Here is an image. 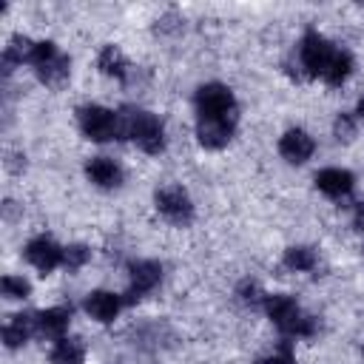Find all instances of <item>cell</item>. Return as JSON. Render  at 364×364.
<instances>
[{
	"label": "cell",
	"instance_id": "obj_1",
	"mask_svg": "<svg viewBox=\"0 0 364 364\" xmlns=\"http://www.w3.org/2000/svg\"><path fill=\"white\" fill-rule=\"evenodd\" d=\"M299 60L307 74L321 77L330 85H341L353 71V57L316 31L304 34V40L299 46Z\"/></svg>",
	"mask_w": 364,
	"mask_h": 364
},
{
	"label": "cell",
	"instance_id": "obj_17",
	"mask_svg": "<svg viewBox=\"0 0 364 364\" xmlns=\"http://www.w3.org/2000/svg\"><path fill=\"white\" fill-rule=\"evenodd\" d=\"M51 364H82L85 361V347L80 338H68L63 336L54 347H51Z\"/></svg>",
	"mask_w": 364,
	"mask_h": 364
},
{
	"label": "cell",
	"instance_id": "obj_16",
	"mask_svg": "<svg viewBox=\"0 0 364 364\" xmlns=\"http://www.w3.org/2000/svg\"><path fill=\"white\" fill-rule=\"evenodd\" d=\"M34 333H37V318H34V316H26V313H17V316H11V318L6 321V327H3V341H6V347H20V344H26Z\"/></svg>",
	"mask_w": 364,
	"mask_h": 364
},
{
	"label": "cell",
	"instance_id": "obj_3",
	"mask_svg": "<svg viewBox=\"0 0 364 364\" xmlns=\"http://www.w3.org/2000/svg\"><path fill=\"white\" fill-rule=\"evenodd\" d=\"M264 310L267 316L273 318V324L290 336V338H301V336H313L316 333V318L307 316L293 296L287 293H273V296H264Z\"/></svg>",
	"mask_w": 364,
	"mask_h": 364
},
{
	"label": "cell",
	"instance_id": "obj_10",
	"mask_svg": "<svg viewBox=\"0 0 364 364\" xmlns=\"http://www.w3.org/2000/svg\"><path fill=\"white\" fill-rule=\"evenodd\" d=\"M313 151H316V142H313V136H310L304 128H290V131H284L282 139H279V154H282L287 162H293V165L307 162V159L313 156Z\"/></svg>",
	"mask_w": 364,
	"mask_h": 364
},
{
	"label": "cell",
	"instance_id": "obj_5",
	"mask_svg": "<svg viewBox=\"0 0 364 364\" xmlns=\"http://www.w3.org/2000/svg\"><path fill=\"white\" fill-rule=\"evenodd\" d=\"M31 68L37 71V77L46 82V85H60L68 80V71H71V63L68 57L48 40L43 43H34V51H31Z\"/></svg>",
	"mask_w": 364,
	"mask_h": 364
},
{
	"label": "cell",
	"instance_id": "obj_22",
	"mask_svg": "<svg viewBox=\"0 0 364 364\" xmlns=\"http://www.w3.org/2000/svg\"><path fill=\"white\" fill-rule=\"evenodd\" d=\"M259 364H296V355H293V344L284 338L276 344L273 353H267L264 358H259Z\"/></svg>",
	"mask_w": 364,
	"mask_h": 364
},
{
	"label": "cell",
	"instance_id": "obj_13",
	"mask_svg": "<svg viewBox=\"0 0 364 364\" xmlns=\"http://www.w3.org/2000/svg\"><path fill=\"white\" fill-rule=\"evenodd\" d=\"M353 173L347 171V168H324V171H318L316 173V188L321 191V193H327V196H333V199H338V196H347L350 191H353Z\"/></svg>",
	"mask_w": 364,
	"mask_h": 364
},
{
	"label": "cell",
	"instance_id": "obj_7",
	"mask_svg": "<svg viewBox=\"0 0 364 364\" xmlns=\"http://www.w3.org/2000/svg\"><path fill=\"white\" fill-rule=\"evenodd\" d=\"M156 210L173 225H188L193 219V202L179 185H165L156 191Z\"/></svg>",
	"mask_w": 364,
	"mask_h": 364
},
{
	"label": "cell",
	"instance_id": "obj_24",
	"mask_svg": "<svg viewBox=\"0 0 364 364\" xmlns=\"http://www.w3.org/2000/svg\"><path fill=\"white\" fill-rule=\"evenodd\" d=\"M239 299H242L245 304H256L259 299L264 301V293L259 290V284H256V282H242V284H239Z\"/></svg>",
	"mask_w": 364,
	"mask_h": 364
},
{
	"label": "cell",
	"instance_id": "obj_11",
	"mask_svg": "<svg viewBox=\"0 0 364 364\" xmlns=\"http://www.w3.org/2000/svg\"><path fill=\"white\" fill-rule=\"evenodd\" d=\"M119 307H122V299H119L117 293H111V290H94V293H88V299H85V313H88L91 318H97L100 324L114 321L117 313H119Z\"/></svg>",
	"mask_w": 364,
	"mask_h": 364
},
{
	"label": "cell",
	"instance_id": "obj_23",
	"mask_svg": "<svg viewBox=\"0 0 364 364\" xmlns=\"http://www.w3.org/2000/svg\"><path fill=\"white\" fill-rule=\"evenodd\" d=\"M333 131H336V136H338V139L350 142V139L355 136V122H353V117H350V114H338V117H336Z\"/></svg>",
	"mask_w": 364,
	"mask_h": 364
},
{
	"label": "cell",
	"instance_id": "obj_2",
	"mask_svg": "<svg viewBox=\"0 0 364 364\" xmlns=\"http://www.w3.org/2000/svg\"><path fill=\"white\" fill-rule=\"evenodd\" d=\"M119 136L136 142L145 154H159L165 148V128L162 119L142 108H122L119 111Z\"/></svg>",
	"mask_w": 364,
	"mask_h": 364
},
{
	"label": "cell",
	"instance_id": "obj_21",
	"mask_svg": "<svg viewBox=\"0 0 364 364\" xmlns=\"http://www.w3.org/2000/svg\"><path fill=\"white\" fill-rule=\"evenodd\" d=\"M88 259H91V250H88L85 245H68V247H65V256H63V267L80 270Z\"/></svg>",
	"mask_w": 364,
	"mask_h": 364
},
{
	"label": "cell",
	"instance_id": "obj_25",
	"mask_svg": "<svg viewBox=\"0 0 364 364\" xmlns=\"http://www.w3.org/2000/svg\"><path fill=\"white\" fill-rule=\"evenodd\" d=\"M353 225H355V230L364 233V202L355 205V210H353Z\"/></svg>",
	"mask_w": 364,
	"mask_h": 364
},
{
	"label": "cell",
	"instance_id": "obj_18",
	"mask_svg": "<svg viewBox=\"0 0 364 364\" xmlns=\"http://www.w3.org/2000/svg\"><path fill=\"white\" fill-rule=\"evenodd\" d=\"M97 65H100V71H102L105 77L122 80V77L128 74V60H125V54H122L117 46H105V48L100 51V57H97Z\"/></svg>",
	"mask_w": 364,
	"mask_h": 364
},
{
	"label": "cell",
	"instance_id": "obj_26",
	"mask_svg": "<svg viewBox=\"0 0 364 364\" xmlns=\"http://www.w3.org/2000/svg\"><path fill=\"white\" fill-rule=\"evenodd\" d=\"M358 117H361V119H364V97H361V100H358Z\"/></svg>",
	"mask_w": 364,
	"mask_h": 364
},
{
	"label": "cell",
	"instance_id": "obj_4",
	"mask_svg": "<svg viewBox=\"0 0 364 364\" xmlns=\"http://www.w3.org/2000/svg\"><path fill=\"white\" fill-rule=\"evenodd\" d=\"M196 111L199 119H228L236 122V100L233 91L222 82H205L196 91Z\"/></svg>",
	"mask_w": 364,
	"mask_h": 364
},
{
	"label": "cell",
	"instance_id": "obj_6",
	"mask_svg": "<svg viewBox=\"0 0 364 364\" xmlns=\"http://www.w3.org/2000/svg\"><path fill=\"white\" fill-rule=\"evenodd\" d=\"M80 128L91 142H108V139L119 136V114H114L102 105H82Z\"/></svg>",
	"mask_w": 364,
	"mask_h": 364
},
{
	"label": "cell",
	"instance_id": "obj_15",
	"mask_svg": "<svg viewBox=\"0 0 364 364\" xmlns=\"http://www.w3.org/2000/svg\"><path fill=\"white\" fill-rule=\"evenodd\" d=\"M68 318H71V307H48L37 316V333L60 341L68 330Z\"/></svg>",
	"mask_w": 364,
	"mask_h": 364
},
{
	"label": "cell",
	"instance_id": "obj_9",
	"mask_svg": "<svg viewBox=\"0 0 364 364\" xmlns=\"http://www.w3.org/2000/svg\"><path fill=\"white\" fill-rule=\"evenodd\" d=\"M128 273H131V284H128L125 301L142 299L145 293H151L162 282V264L159 262H134L128 267Z\"/></svg>",
	"mask_w": 364,
	"mask_h": 364
},
{
	"label": "cell",
	"instance_id": "obj_12",
	"mask_svg": "<svg viewBox=\"0 0 364 364\" xmlns=\"http://www.w3.org/2000/svg\"><path fill=\"white\" fill-rule=\"evenodd\" d=\"M233 128L236 122H228V119H199L196 122V136L205 148H225L233 136Z\"/></svg>",
	"mask_w": 364,
	"mask_h": 364
},
{
	"label": "cell",
	"instance_id": "obj_20",
	"mask_svg": "<svg viewBox=\"0 0 364 364\" xmlns=\"http://www.w3.org/2000/svg\"><path fill=\"white\" fill-rule=\"evenodd\" d=\"M3 296L6 299H26L31 293V284L23 276H3Z\"/></svg>",
	"mask_w": 364,
	"mask_h": 364
},
{
	"label": "cell",
	"instance_id": "obj_8",
	"mask_svg": "<svg viewBox=\"0 0 364 364\" xmlns=\"http://www.w3.org/2000/svg\"><path fill=\"white\" fill-rule=\"evenodd\" d=\"M63 256H65V247H60L54 239L48 236H37L26 245V259L40 270V273H51L54 267L63 264Z\"/></svg>",
	"mask_w": 364,
	"mask_h": 364
},
{
	"label": "cell",
	"instance_id": "obj_19",
	"mask_svg": "<svg viewBox=\"0 0 364 364\" xmlns=\"http://www.w3.org/2000/svg\"><path fill=\"white\" fill-rule=\"evenodd\" d=\"M284 264H287L290 270L307 273V270L316 267V250H313V247H304V245H299V247H287V253H284Z\"/></svg>",
	"mask_w": 364,
	"mask_h": 364
},
{
	"label": "cell",
	"instance_id": "obj_14",
	"mask_svg": "<svg viewBox=\"0 0 364 364\" xmlns=\"http://www.w3.org/2000/svg\"><path fill=\"white\" fill-rule=\"evenodd\" d=\"M85 173H88V179H91L97 188H119V185H122V168H119L114 159H108V156H94V159H88Z\"/></svg>",
	"mask_w": 364,
	"mask_h": 364
}]
</instances>
